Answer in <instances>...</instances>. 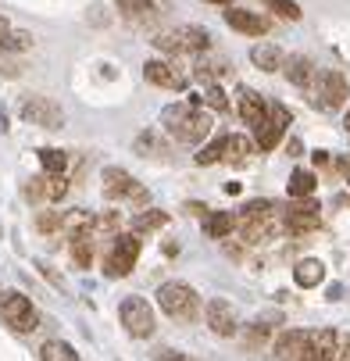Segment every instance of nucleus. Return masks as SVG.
<instances>
[{"instance_id":"f257e3e1","label":"nucleus","mask_w":350,"mask_h":361,"mask_svg":"<svg viewBox=\"0 0 350 361\" xmlns=\"http://www.w3.org/2000/svg\"><path fill=\"white\" fill-rule=\"evenodd\" d=\"M161 126L175 143H204L215 129L211 115L204 111V104H168L161 111Z\"/></svg>"},{"instance_id":"f03ea898","label":"nucleus","mask_w":350,"mask_h":361,"mask_svg":"<svg viewBox=\"0 0 350 361\" xmlns=\"http://www.w3.org/2000/svg\"><path fill=\"white\" fill-rule=\"evenodd\" d=\"M158 307L172 319V322H193L200 312V297L189 283H161L158 286Z\"/></svg>"},{"instance_id":"7ed1b4c3","label":"nucleus","mask_w":350,"mask_h":361,"mask_svg":"<svg viewBox=\"0 0 350 361\" xmlns=\"http://www.w3.org/2000/svg\"><path fill=\"white\" fill-rule=\"evenodd\" d=\"M150 43H154L158 50H165V54H208L211 50V32L200 29V25H179V29L158 32Z\"/></svg>"},{"instance_id":"20e7f679","label":"nucleus","mask_w":350,"mask_h":361,"mask_svg":"<svg viewBox=\"0 0 350 361\" xmlns=\"http://www.w3.org/2000/svg\"><path fill=\"white\" fill-rule=\"evenodd\" d=\"M0 319H4V326H11L15 333H32L39 329V315H36V307L25 293L18 290H8V293H0Z\"/></svg>"},{"instance_id":"39448f33","label":"nucleus","mask_w":350,"mask_h":361,"mask_svg":"<svg viewBox=\"0 0 350 361\" xmlns=\"http://www.w3.org/2000/svg\"><path fill=\"white\" fill-rule=\"evenodd\" d=\"M100 183H104V197L108 200H129V204H136V208H143L146 204V190H143V183H136L125 169H118V165H108L104 172H100Z\"/></svg>"},{"instance_id":"423d86ee","label":"nucleus","mask_w":350,"mask_h":361,"mask_svg":"<svg viewBox=\"0 0 350 361\" xmlns=\"http://www.w3.org/2000/svg\"><path fill=\"white\" fill-rule=\"evenodd\" d=\"M118 319H122V326H125V333L129 336H136V340H146V336H154V307H150L143 297H125L122 300V307H118Z\"/></svg>"},{"instance_id":"0eeeda50","label":"nucleus","mask_w":350,"mask_h":361,"mask_svg":"<svg viewBox=\"0 0 350 361\" xmlns=\"http://www.w3.org/2000/svg\"><path fill=\"white\" fill-rule=\"evenodd\" d=\"M136 257H139V236L136 233H118L115 236V243H111V250H108V276L115 279V276H129L132 269H136Z\"/></svg>"},{"instance_id":"6e6552de","label":"nucleus","mask_w":350,"mask_h":361,"mask_svg":"<svg viewBox=\"0 0 350 361\" xmlns=\"http://www.w3.org/2000/svg\"><path fill=\"white\" fill-rule=\"evenodd\" d=\"M18 115L29 122V126H39V129H61L65 126V111L61 104H54L50 97H25Z\"/></svg>"},{"instance_id":"1a4fd4ad","label":"nucleus","mask_w":350,"mask_h":361,"mask_svg":"<svg viewBox=\"0 0 350 361\" xmlns=\"http://www.w3.org/2000/svg\"><path fill=\"white\" fill-rule=\"evenodd\" d=\"M318 212H322V208H318V200H315V197L293 200L289 208L282 212V215H286V233H296V236H304V233L318 229V226H322V215H318Z\"/></svg>"},{"instance_id":"9d476101","label":"nucleus","mask_w":350,"mask_h":361,"mask_svg":"<svg viewBox=\"0 0 350 361\" xmlns=\"http://www.w3.org/2000/svg\"><path fill=\"white\" fill-rule=\"evenodd\" d=\"M315 82H318V104H322L325 111H339V108L346 104V97H350V82H346V75H343V72L329 68V72H322Z\"/></svg>"},{"instance_id":"9b49d317","label":"nucleus","mask_w":350,"mask_h":361,"mask_svg":"<svg viewBox=\"0 0 350 361\" xmlns=\"http://www.w3.org/2000/svg\"><path fill=\"white\" fill-rule=\"evenodd\" d=\"M204 322L215 336H236L239 333V319H236V307L222 297H211L204 304Z\"/></svg>"},{"instance_id":"f8f14e48","label":"nucleus","mask_w":350,"mask_h":361,"mask_svg":"<svg viewBox=\"0 0 350 361\" xmlns=\"http://www.w3.org/2000/svg\"><path fill=\"white\" fill-rule=\"evenodd\" d=\"M308 343H311L308 329H282L272 343V357L275 361H300L308 354Z\"/></svg>"},{"instance_id":"ddd939ff","label":"nucleus","mask_w":350,"mask_h":361,"mask_svg":"<svg viewBox=\"0 0 350 361\" xmlns=\"http://www.w3.org/2000/svg\"><path fill=\"white\" fill-rule=\"evenodd\" d=\"M286 129H289V111L282 108V104H268V122L258 129V147L261 150H275L279 147V140L286 136Z\"/></svg>"},{"instance_id":"4468645a","label":"nucleus","mask_w":350,"mask_h":361,"mask_svg":"<svg viewBox=\"0 0 350 361\" xmlns=\"http://www.w3.org/2000/svg\"><path fill=\"white\" fill-rule=\"evenodd\" d=\"M143 75H146V82H154V86H161V90H186V72H179L172 61H161V58H154V61H146L143 65Z\"/></svg>"},{"instance_id":"2eb2a0df","label":"nucleus","mask_w":350,"mask_h":361,"mask_svg":"<svg viewBox=\"0 0 350 361\" xmlns=\"http://www.w3.org/2000/svg\"><path fill=\"white\" fill-rule=\"evenodd\" d=\"M236 108H239V118L250 126V129H261L265 122H268V104H265V97L261 93H254V90H239V97H236Z\"/></svg>"},{"instance_id":"dca6fc26","label":"nucleus","mask_w":350,"mask_h":361,"mask_svg":"<svg viewBox=\"0 0 350 361\" xmlns=\"http://www.w3.org/2000/svg\"><path fill=\"white\" fill-rule=\"evenodd\" d=\"M225 25L243 32V36H265L268 32V18H261L258 11H246V8H229L225 11Z\"/></svg>"},{"instance_id":"f3484780","label":"nucleus","mask_w":350,"mask_h":361,"mask_svg":"<svg viewBox=\"0 0 350 361\" xmlns=\"http://www.w3.org/2000/svg\"><path fill=\"white\" fill-rule=\"evenodd\" d=\"M282 72L289 75V82H293L296 90H311V86H315V79H318L315 61H311V58H304V54H293V58L286 61V68H282Z\"/></svg>"},{"instance_id":"a211bd4d","label":"nucleus","mask_w":350,"mask_h":361,"mask_svg":"<svg viewBox=\"0 0 350 361\" xmlns=\"http://www.w3.org/2000/svg\"><path fill=\"white\" fill-rule=\"evenodd\" d=\"M250 61H254V68H261V72H282L286 68V54L275 43H258L254 50H250Z\"/></svg>"},{"instance_id":"6ab92c4d","label":"nucleus","mask_w":350,"mask_h":361,"mask_svg":"<svg viewBox=\"0 0 350 361\" xmlns=\"http://www.w3.org/2000/svg\"><path fill=\"white\" fill-rule=\"evenodd\" d=\"M293 283L296 286H304V290H315L325 283V265L318 262V257H304L296 269H293Z\"/></svg>"},{"instance_id":"aec40b11","label":"nucleus","mask_w":350,"mask_h":361,"mask_svg":"<svg viewBox=\"0 0 350 361\" xmlns=\"http://www.w3.org/2000/svg\"><path fill=\"white\" fill-rule=\"evenodd\" d=\"M311 354L318 361H336V347H339V333L336 329H315L311 333Z\"/></svg>"},{"instance_id":"412c9836","label":"nucleus","mask_w":350,"mask_h":361,"mask_svg":"<svg viewBox=\"0 0 350 361\" xmlns=\"http://www.w3.org/2000/svg\"><path fill=\"white\" fill-rule=\"evenodd\" d=\"M286 190H289V200H304V197H315V190H318V176H315V172H308V169H296V172L289 176Z\"/></svg>"},{"instance_id":"4be33fe9","label":"nucleus","mask_w":350,"mask_h":361,"mask_svg":"<svg viewBox=\"0 0 350 361\" xmlns=\"http://www.w3.org/2000/svg\"><path fill=\"white\" fill-rule=\"evenodd\" d=\"M232 229H236V215L232 212H208L204 215V233L211 240H225Z\"/></svg>"},{"instance_id":"5701e85b","label":"nucleus","mask_w":350,"mask_h":361,"mask_svg":"<svg viewBox=\"0 0 350 361\" xmlns=\"http://www.w3.org/2000/svg\"><path fill=\"white\" fill-rule=\"evenodd\" d=\"M115 8L129 22H150L154 18V0H115Z\"/></svg>"},{"instance_id":"b1692460","label":"nucleus","mask_w":350,"mask_h":361,"mask_svg":"<svg viewBox=\"0 0 350 361\" xmlns=\"http://www.w3.org/2000/svg\"><path fill=\"white\" fill-rule=\"evenodd\" d=\"M165 226H168V212H158V208H146V212H139V215L132 219V233H136V236L158 233V229H165Z\"/></svg>"},{"instance_id":"393cba45","label":"nucleus","mask_w":350,"mask_h":361,"mask_svg":"<svg viewBox=\"0 0 350 361\" xmlns=\"http://www.w3.org/2000/svg\"><path fill=\"white\" fill-rule=\"evenodd\" d=\"M61 233H68V236H79V233H93V215H89V212H82V208L61 212Z\"/></svg>"},{"instance_id":"a878e982","label":"nucleus","mask_w":350,"mask_h":361,"mask_svg":"<svg viewBox=\"0 0 350 361\" xmlns=\"http://www.w3.org/2000/svg\"><path fill=\"white\" fill-rule=\"evenodd\" d=\"M39 361H82V357H79L75 347L65 343V340H46V343L39 347Z\"/></svg>"},{"instance_id":"bb28decb","label":"nucleus","mask_w":350,"mask_h":361,"mask_svg":"<svg viewBox=\"0 0 350 361\" xmlns=\"http://www.w3.org/2000/svg\"><path fill=\"white\" fill-rule=\"evenodd\" d=\"M39 165H43L46 176H65V169H68V154L58 150V147H43V150H39Z\"/></svg>"},{"instance_id":"cd10ccee","label":"nucleus","mask_w":350,"mask_h":361,"mask_svg":"<svg viewBox=\"0 0 350 361\" xmlns=\"http://www.w3.org/2000/svg\"><path fill=\"white\" fill-rule=\"evenodd\" d=\"M68 250H72V257H75L79 269H89V265H93V240H89V233L68 236Z\"/></svg>"},{"instance_id":"c85d7f7f","label":"nucleus","mask_w":350,"mask_h":361,"mask_svg":"<svg viewBox=\"0 0 350 361\" xmlns=\"http://www.w3.org/2000/svg\"><path fill=\"white\" fill-rule=\"evenodd\" d=\"M254 140L250 136H243V133H232L229 140H225V158L229 161H243V158H250V154H254Z\"/></svg>"},{"instance_id":"c756f323","label":"nucleus","mask_w":350,"mask_h":361,"mask_svg":"<svg viewBox=\"0 0 350 361\" xmlns=\"http://www.w3.org/2000/svg\"><path fill=\"white\" fill-rule=\"evenodd\" d=\"M93 233L115 240L122 233V212H100V215H93Z\"/></svg>"},{"instance_id":"7c9ffc66","label":"nucleus","mask_w":350,"mask_h":361,"mask_svg":"<svg viewBox=\"0 0 350 361\" xmlns=\"http://www.w3.org/2000/svg\"><path fill=\"white\" fill-rule=\"evenodd\" d=\"M225 140H229V136H215L208 147H200L196 165H218V161H225Z\"/></svg>"},{"instance_id":"2f4dec72","label":"nucleus","mask_w":350,"mask_h":361,"mask_svg":"<svg viewBox=\"0 0 350 361\" xmlns=\"http://www.w3.org/2000/svg\"><path fill=\"white\" fill-rule=\"evenodd\" d=\"M200 104L211 108V111H229V97H225V90L218 82H208L204 93H200Z\"/></svg>"},{"instance_id":"473e14b6","label":"nucleus","mask_w":350,"mask_h":361,"mask_svg":"<svg viewBox=\"0 0 350 361\" xmlns=\"http://www.w3.org/2000/svg\"><path fill=\"white\" fill-rule=\"evenodd\" d=\"M261 4H265L268 11H275L279 18H286V22H300V15H304L296 0H261Z\"/></svg>"},{"instance_id":"72a5a7b5","label":"nucleus","mask_w":350,"mask_h":361,"mask_svg":"<svg viewBox=\"0 0 350 361\" xmlns=\"http://www.w3.org/2000/svg\"><path fill=\"white\" fill-rule=\"evenodd\" d=\"M136 154H143V158H146V154H168V143L165 140H158V133H143V136H136Z\"/></svg>"},{"instance_id":"f704fd0d","label":"nucleus","mask_w":350,"mask_h":361,"mask_svg":"<svg viewBox=\"0 0 350 361\" xmlns=\"http://www.w3.org/2000/svg\"><path fill=\"white\" fill-rule=\"evenodd\" d=\"M193 75H196L200 82H204V86H208V82H215L218 75H225V65H222V61H200Z\"/></svg>"},{"instance_id":"c9c22d12","label":"nucleus","mask_w":350,"mask_h":361,"mask_svg":"<svg viewBox=\"0 0 350 361\" xmlns=\"http://www.w3.org/2000/svg\"><path fill=\"white\" fill-rule=\"evenodd\" d=\"M275 208H279L275 200H246L239 215H243V219H261V215H268V212H275Z\"/></svg>"},{"instance_id":"e433bc0d","label":"nucleus","mask_w":350,"mask_h":361,"mask_svg":"<svg viewBox=\"0 0 350 361\" xmlns=\"http://www.w3.org/2000/svg\"><path fill=\"white\" fill-rule=\"evenodd\" d=\"M36 229L39 233H61V212H39L36 215Z\"/></svg>"},{"instance_id":"4c0bfd02","label":"nucleus","mask_w":350,"mask_h":361,"mask_svg":"<svg viewBox=\"0 0 350 361\" xmlns=\"http://www.w3.org/2000/svg\"><path fill=\"white\" fill-rule=\"evenodd\" d=\"M68 179L65 176H46V200H65Z\"/></svg>"},{"instance_id":"58836bf2","label":"nucleus","mask_w":350,"mask_h":361,"mask_svg":"<svg viewBox=\"0 0 350 361\" xmlns=\"http://www.w3.org/2000/svg\"><path fill=\"white\" fill-rule=\"evenodd\" d=\"M29 47H32V32H22V29H11L4 39V50H29Z\"/></svg>"},{"instance_id":"ea45409f","label":"nucleus","mask_w":350,"mask_h":361,"mask_svg":"<svg viewBox=\"0 0 350 361\" xmlns=\"http://www.w3.org/2000/svg\"><path fill=\"white\" fill-rule=\"evenodd\" d=\"M25 197H29V200H43V197H46V176H36V179H29V186H25Z\"/></svg>"},{"instance_id":"a19ab883","label":"nucleus","mask_w":350,"mask_h":361,"mask_svg":"<svg viewBox=\"0 0 350 361\" xmlns=\"http://www.w3.org/2000/svg\"><path fill=\"white\" fill-rule=\"evenodd\" d=\"M268 340V326H261V322H254L246 329V347H258V343H265Z\"/></svg>"},{"instance_id":"79ce46f5","label":"nucleus","mask_w":350,"mask_h":361,"mask_svg":"<svg viewBox=\"0 0 350 361\" xmlns=\"http://www.w3.org/2000/svg\"><path fill=\"white\" fill-rule=\"evenodd\" d=\"M158 361H196V357H189V354H182V350H161Z\"/></svg>"},{"instance_id":"37998d69","label":"nucleus","mask_w":350,"mask_h":361,"mask_svg":"<svg viewBox=\"0 0 350 361\" xmlns=\"http://www.w3.org/2000/svg\"><path fill=\"white\" fill-rule=\"evenodd\" d=\"M300 150H304L300 140H286V154H289V158H300Z\"/></svg>"},{"instance_id":"c03bdc74","label":"nucleus","mask_w":350,"mask_h":361,"mask_svg":"<svg viewBox=\"0 0 350 361\" xmlns=\"http://www.w3.org/2000/svg\"><path fill=\"white\" fill-rule=\"evenodd\" d=\"M186 212H189V215H208V208H204V204H196V200L186 204Z\"/></svg>"},{"instance_id":"a18cd8bd","label":"nucleus","mask_w":350,"mask_h":361,"mask_svg":"<svg viewBox=\"0 0 350 361\" xmlns=\"http://www.w3.org/2000/svg\"><path fill=\"white\" fill-rule=\"evenodd\" d=\"M336 169H339V172L346 176V183H350V154H346V158H339V161H336Z\"/></svg>"},{"instance_id":"49530a36","label":"nucleus","mask_w":350,"mask_h":361,"mask_svg":"<svg viewBox=\"0 0 350 361\" xmlns=\"http://www.w3.org/2000/svg\"><path fill=\"white\" fill-rule=\"evenodd\" d=\"M311 158H315V165L322 169V165H329V150H315V154H311Z\"/></svg>"},{"instance_id":"de8ad7c7","label":"nucleus","mask_w":350,"mask_h":361,"mask_svg":"<svg viewBox=\"0 0 350 361\" xmlns=\"http://www.w3.org/2000/svg\"><path fill=\"white\" fill-rule=\"evenodd\" d=\"M8 32H11L8 18H0V50H4V39H8Z\"/></svg>"},{"instance_id":"09e8293b","label":"nucleus","mask_w":350,"mask_h":361,"mask_svg":"<svg viewBox=\"0 0 350 361\" xmlns=\"http://www.w3.org/2000/svg\"><path fill=\"white\" fill-rule=\"evenodd\" d=\"M239 190H243V186H239V183H225V193H229V197H236V193H239Z\"/></svg>"},{"instance_id":"8fccbe9b","label":"nucleus","mask_w":350,"mask_h":361,"mask_svg":"<svg viewBox=\"0 0 350 361\" xmlns=\"http://www.w3.org/2000/svg\"><path fill=\"white\" fill-rule=\"evenodd\" d=\"M208 4H222V8H232V0H208Z\"/></svg>"},{"instance_id":"3c124183","label":"nucleus","mask_w":350,"mask_h":361,"mask_svg":"<svg viewBox=\"0 0 350 361\" xmlns=\"http://www.w3.org/2000/svg\"><path fill=\"white\" fill-rule=\"evenodd\" d=\"M343 126H346V133H350V108H346V118H343Z\"/></svg>"},{"instance_id":"603ef678","label":"nucleus","mask_w":350,"mask_h":361,"mask_svg":"<svg viewBox=\"0 0 350 361\" xmlns=\"http://www.w3.org/2000/svg\"><path fill=\"white\" fill-rule=\"evenodd\" d=\"M346 208H350V193H346Z\"/></svg>"}]
</instances>
